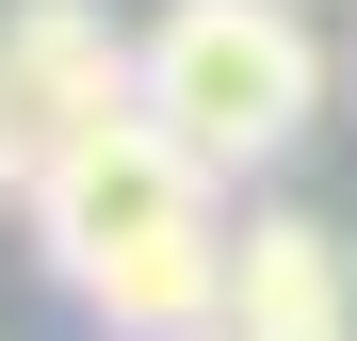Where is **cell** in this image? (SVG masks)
<instances>
[{"instance_id": "6", "label": "cell", "mask_w": 357, "mask_h": 341, "mask_svg": "<svg viewBox=\"0 0 357 341\" xmlns=\"http://www.w3.org/2000/svg\"><path fill=\"white\" fill-rule=\"evenodd\" d=\"M178 341H227V325H178Z\"/></svg>"}, {"instance_id": "1", "label": "cell", "mask_w": 357, "mask_h": 341, "mask_svg": "<svg viewBox=\"0 0 357 341\" xmlns=\"http://www.w3.org/2000/svg\"><path fill=\"white\" fill-rule=\"evenodd\" d=\"M227 244H244V227H227V162H195L146 98L33 179V260H49V293H66L82 325H114V341L227 325Z\"/></svg>"}, {"instance_id": "7", "label": "cell", "mask_w": 357, "mask_h": 341, "mask_svg": "<svg viewBox=\"0 0 357 341\" xmlns=\"http://www.w3.org/2000/svg\"><path fill=\"white\" fill-rule=\"evenodd\" d=\"M309 341H357V325H309Z\"/></svg>"}, {"instance_id": "3", "label": "cell", "mask_w": 357, "mask_h": 341, "mask_svg": "<svg viewBox=\"0 0 357 341\" xmlns=\"http://www.w3.org/2000/svg\"><path fill=\"white\" fill-rule=\"evenodd\" d=\"M0 82L33 98L49 146H82V130H114L146 98V33H114L98 0H0Z\"/></svg>"}, {"instance_id": "4", "label": "cell", "mask_w": 357, "mask_h": 341, "mask_svg": "<svg viewBox=\"0 0 357 341\" xmlns=\"http://www.w3.org/2000/svg\"><path fill=\"white\" fill-rule=\"evenodd\" d=\"M309 325H357V244L325 211H244V244H227V341H309Z\"/></svg>"}, {"instance_id": "5", "label": "cell", "mask_w": 357, "mask_h": 341, "mask_svg": "<svg viewBox=\"0 0 357 341\" xmlns=\"http://www.w3.org/2000/svg\"><path fill=\"white\" fill-rule=\"evenodd\" d=\"M49 162H66V146H49V130H33V98L0 82V211H33V179H49Z\"/></svg>"}, {"instance_id": "2", "label": "cell", "mask_w": 357, "mask_h": 341, "mask_svg": "<svg viewBox=\"0 0 357 341\" xmlns=\"http://www.w3.org/2000/svg\"><path fill=\"white\" fill-rule=\"evenodd\" d=\"M325 33H309V0H162L146 17V114L195 162H227V179H260V162L309 146V114H325Z\"/></svg>"}]
</instances>
